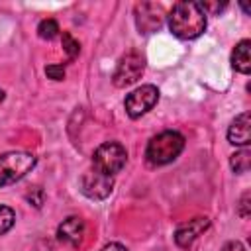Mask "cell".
Returning a JSON list of instances; mask_svg holds the SVG:
<instances>
[{
    "instance_id": "cell-1",
    "label": "cell",
    "mask_w": 251,
    "mask_h": 251,
    "mask_svg": "<svg viewBox=\"0 0 251 251\" xmlns=\"http://www.w3.org/2000/svg\"><path fill=\"white\" fill-rule=\"evenodd\" d=\"M169 29L178 39H196L206 29V14L198 2H176L169 12Z\"/></svg>"
},
{
    "instance_id": "cell-2",
    "label": "cell",
    "mask_w": 251,
    "mask_h": 251,
    "mask_svg": "<svg viewBox=\"0 0 251 251\" xmlns=\"http://www.w3.org/2000/svg\"><path fill=\"white\" fill-rule=\"evenodd\" d=\"M182 149H184L182 133L167 129L149 139L147 149H145V159L153 167H163V165L173 163L182 153Z\"/></svg>"
},
{
    "instance_id": "cell-3",
    "label": "cell",
    "mask_w": 251,
    "mask_h": 251,
    "mask_svg": "<svg viewBox=\"0 0 251 251\" xmlns=\"http://www.w3.org/2000/svg\"><path fill=\"white\" fill-rule=\"evenodd\" d=\"M127 161V151L122 143L118 141H106L102 143L94 155H92V167L100 173H106L110 176H114L116 173H120L126 167Z\"/></svg>"
},
{
    "instance_id": "cell-4",
    "label": "cell",
    "mask_w": 251,
    "mask_h": 251,
    "mask_svg": "<svg viewBox=\"0 0 251 251\" xmlns=\"http://www.w3.org/2000/svg\"><path fill=\"white\" fill-rule=\"evenodd\" d=\"M35 167V157L25 151H8L0 155V184L24 178Z\"/></svg>"
},
{
    "instance_id": "cell-5",
    "label": "cell",
    "mask_w": 251,
    "mask_h": 251,
    "mask_svg": "<svg viewBox=\"0 0 251 251\" xmlns=\"http://www.w3.org/2000/svg\"><path fill=\"white\" fill-rule=\"evenodd\" d=\"M143 71H145L143 55L137 53V51H129L118 61V67H116L114 76H112V82H114L116 88H126V86L137 82L141 78Z\"/></svg>"
},
{
    "instance_id": "cell-6",
    "label": "cell",
    "mask_w": 251,
    "mask_h": 251,
    "mask_svg": "<svg viewBox=\"0 0 251 251\" xmlns=\"http://www.w3.org/2000/svg\"><path fill=\"white\" fill-rule=\"evenodd\" d=\"M157 100H159V88L155 84H143L126 96L124 106L129 118H141L157 104Z\"/></svg>"
},
{
    "instance_id": "cell-7",
    "label": "cell",
    "mask_w": 251,
    "mask_h": 251,
    "mask_svg": "<svg viewBox=\"0 0 251 251\" xmlns=\"http://www.w3.org/2000/svg\"><path fill=\"white\" fill-rule=\"evenodd\" d=\"M114 188V176L96 171L94 167L88 169L80 176V192L90 200H104L110 196Z\"/></svg>"
},
{
    "instance_id": "cell-8",
    "label": "cell",
    "mask_w": 251,
    "mask_h": 251,
    "mask_svg": "<svg viewBox=\"0 0 251 251\" xmlns=\"http://www.w3.org/2000/svg\"><path fill=\"white\" fill-rule=\"evenodd\" d=\"M165 12L155 2H141L135 6V25L139 33H153L163 25Z\"/></svg>"
},
{
    "instance_id": "cell-9",
    "label": "cell",
    "mask_w": 251,
    "mask_h": 251,
    "mask_svg": "<svg viewBox=\"0 0 251 251\" xmlns=\"http://www.w3.org/2000/svg\"><path fill=\"white\" fill-rule=\"evenodd\" d=\"M210 227V220L208 218H192L184 224H180L175 231V243L182 249H188L196 239L198 235H202L206 229Z\"/></svg>"
},
{
    "instance_id": "cell-10",
    "label": "cell",
    "mask_w": 251,
    "mask_h": 251,
    "mask_svg": "<svg viewBox=\"0 0 251 251\" xmlns=\"http://www.w3.org/2000/svg\"><path fill=\"white\" fill-rule=\"evenodd\" d=\"M84 235H86V226L76 216H71V218L63 220V224L57 227L59 241L65 243V245H69V247H78L82 243Z\"/></svg>"
},
{
    "instance_id": "cell-11",
    "label": "cell",
    "mask_w": 251,
    "mask_h": 251,
    "mask_svg": "<svg viewBox=\"0 0 251 251\" xmlns=\"http://www.w3.org/2000/svg\"><path fill=\"white\" fill-rule=\"evenodd\" d=\"M227 141L237 147H247L251 141V118L247 112L235 116L227 127Z\"/></svg>"
},
{
    "instance_id": "cell-12",
    "label": "cell",
    "mask_w": 251,
    "mask_h": 251,
    "mask_svg": "<svg viewBox=\"0 0 251 251\" xmlns=\"http://www.w3.org/2000/svg\"><path fill=\"white\" fill-rule=\"evenodd\" d=\"M249 49H251V41L249 39H241L233 51H231V67L241 73V75H249L251 71V55H249Z\"/></svg>"
},
{
    "instance_id": "cell-13",
    "label": "cell",
    "mask_w": 251,
    "mask_h": 251,
    "mask_svg": "<svg viewBox=\"0 0 251 251\" xmlns=\"http://www.w3.org/2000/svg\"><path fill=\"white\" fill-rule=\"evenodd\" d=\"M229 167H231V171L237 173V175L247 173L249 167H251V151H249L247 147L235 151V153L229 157Z\"/></svg>"
},
{
    "instance_id": "cell-14",
    "label": "cell",
    "mask_w": 251,
    "mask_h": 251,
    "mask_svg": "<svg viewBox=\"0 0 251 251\" xmlns=\"http://www.w3.org/2000/svg\"><path fill=\"white\" fill-rule=\"evenodd\" d=\"M59 31H61V29H59V24H57L53 18L41 20L39 25H37V35H39L41 39H47V41H51L53 37H57Z\"/></svg>"
},
{
    "instance_id": "cell-15",
    "label": "cell",
    "mask_w": 251,
    "mask_h": 251,
    "mask_svg": "<svg viewBox=\"0 0 251 251\" xmlns=\"http://www.w3.org/2000/svg\"><path fill=\"white\" fill-rule=\"evenodd\" d=\"M61 43H63V51L67 53L69 61H73V59L80 53V43H78L69 31H63V35H61Z\"/></svg>"
},
{
    "instance_id": "cell-16",
    "label": "cell",
    "mask_w": 251,
    "mask_h": 251,
    "mask_svg": "<svg viewBox=\"0 0 251 251\" xmlns=\"http://www.w3.org/2000/svg\"><path fill=\"white\" fill-rule=\"evenodd\" d=\"M14 222H16V212L8 206H0V235L10 231Z\"/></svg>"
},
{
    "instance_id": "cell-17",
    "label": "cell",
    "mask_w": 251,
    "mask_h": 251,
    "mask_svg": "<svg viewBox=\"0 0 251 251\" xmlns=\"http://www.w3.org/2000/svg\"><path fill=\"white\" fill-rule=\"evenodd\" d=\"M249 200H251V192L245 190V192L241 194V198H239V204H237V214H239V218H243V220H247L249 214H251V204H249Z\"/></svg>"
},
{
    "instance_id": "cell-18",
    "label": "cell",
    "mask_w": 251,
    "mask_h": 251,
    "mask_svg": "<svg viewBox=\"0 0 251 251\" xmlns=\"http://www.w3.org/2000/svg\"><path fill=\"white\" fill-rule=\"evenodd\" d=\"M198 6H200L202 12L208 16V14H220L227 4H226V2H198Z\"/></svg>"
},
{
    "instance_id": "cell-19",
    "label": "cell",
    "mask_w": 251,
    "mask_h": 251,
    "mask_svg": "<svg viewBox=\"0 0 251 251\" xmlns=\"http://www.w3.org/2000/svg\"><path fill=\"white\" fill-rule=\"evenodd\" d=\"M45 75L51 80H63L65 78V67L63 65H47L45 67Z\"/></svg>"
},
{
    "instance_id": "cell-20",
    "label": "cell",
    "mask_w": 251,
    "mask_h": 251,
    "mask_svg": "<svg viewBox=\"0 0 251 251\" xmlns=\"http://www.w3.org/2000/svg\"><path fill=\"white\" fill-rule=\"evenodd\" d=\"M222 251H245V247H243L239 241H227V243L222 247Z\"/></svg>"
},
{
    "instance_id": "cell-21",
    "label": "cell",
    "mask_w": 251,
    "mask_h": 251,
    "mask_svg": "<svg viewBox=\"0 0 251 251\" xmlns=\"http://www.w3.org/2000/svg\"><path fill=\"white\" fill-rule=\"evenodd\" d=\"M102 251H127V249H126L122 243H116V241H114V243L104 245V247H102Z\"/></svg>"
},
{
    "instance_id": "cell-22",
    "label": "cell",
    "mask_w": 251,
    "mask_h": 251,
    "mask_svg": "<svg viewBox=\"0 0 251 251\" xmlns=\"http://www.w3.org/2000/svg\"><path fill=\"white\" fill-rule=\"evenodd\" d=\"M4 96H6V94H4V90H0V102L4 100Z\"/></svg>"
}]
</instances>
